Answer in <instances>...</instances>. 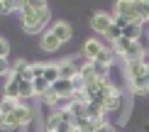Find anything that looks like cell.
<instances>
[{"label": "cell", "mask_w": 149, "mask_h": 132, "mask_svg": "<svg viewBox=\"0 0 149 132\" xmlns=\"http://www.w3.org/2000/svg\"><path fill=\"white\" fill-rule=\"evenodd\" d=\"M34 120V110L29 108V105H22L17 110H12L10 115H5L3 120V130H17V127H24V125H29Z\"/></svg>", "instance_id": "1"}, {"label": "cell", "mask_w": 149, "mask_h": 132, "mask_svg": "<svg viewBox=\"0 0 149 132\" xmlns=\"http://www.w3.org/2000/svg\"><path fill=\"white\" fill-rule=\"evenodd\" d=\"M22 15V27L24 32L34 34V32H42V29L49 24V20H52V15H49V10H42V12H32V10H24L20 12Z\"/></svg>", "instance_id": "2"}, {"label": "cell", "mask_w": 149, "mask_h": 132, "mask_svg": "<svg viewBox=\"0 0 149 132\" xmlns=\"http://www.w3.org/2000/svg\"><path fill=\"white\" fill-rule=\"evenodd\" d=\"M115 15L127 17L130 22H137V20H139L137 8H134V3H132V0H117V3H115ZM139 22H142V20H139Z\"/></svg>", "instance_id": "3"}, {"label": "cell", "mask_w": 149, "mask_h": 132, "mask_svg": "<svg viewBox=\"0 0 149 132\" xmlns=\"http://www.w3.org/2000/svg\"><path fill=\"white\" fill-rule=\"evenodd\" d=\"M91 27L95 29V32H100V34H105L110 27H113V17L108 15V12H95V15L91 17Z\"/></svg>", "instance_id": "4"}, {"label": "cell", "mask_w": 149, "mask_h": 132, "mask_svg": "<svg viewBox=\"0 0 149 132\" xmlns=\"http://www.w3.org/2000/svg\"><path fill=\"white\" fill-rule=\"evenodd\" d=\"M81 68H83V66H78L73 59H69V61H64V64H59V76L73 81L76 76H81Z\"/></svg>", "instance_id": "5"}, {"label": "cell", "mask_w": 149, "mask_h": 132, "mask_svg": "<svg viewBox=\"0 0 149 132\" xmlns=\"http://www.w3.org/2000/svg\"><path fill=\"white\" fill-rule=\"evenodd\" d=\"M22 76H17V73H10L8 78V86H5V98H17L20 100V86H22Z\"/></svg>", "instance_id": "6"}, {"label": "cell", "mask_w": 149, "mask_h": 132, "mask_svg": "<svg viewBox=\"0 0 149 132\" xmlns=\"http://www.w3.org/2000/svg\"><path fill=\"white\" fill-rule=\"evenodd\" d=\"M127 76H130V81H139V78H144V76H147V64H144L142 59L130 61V64H127Z\"/></svg>", "instance_id": "7"}, {"label": "cell", "mask_w": 149, "mask_h": 132, "mask_svg": "<svg viewBox=\"0 0 149 132\" xmlns=\"http://www.w3.org/2000/svg\"><path fill=\"white\" fill-rule=\"evenodd\" d=\"M52 32L56 34V39H59L61 44H66V42L73 37V29H71V24H69V22H56V24L52 27Z\"/></svg>", "instance_id": "8"}, {"label": "cell", "mask_w": 149, "mask_h": 132, "mask_svg": "<svg viewBox=\"0 0 149 132\" xmlns=\"http://www.w3.org/2000/svg\"><path fill=\"white\" fill-rule=\"evenodd\" d=\"M103 42H98V39H88L86 42V47H83V54H86V59L88 61H95L98 56H100V52H103Z\"/></svg>", "instance_id": "9"}, {"label": "cell", "mask_w": 149, "mask_h": 132, "mask_svg": "<svg viewBox=\"0 0 149 132\" xmlns=\"http://www.w3.org/2000/svg\"><path fill=\"white\" fill-rule=\"evenodd\" d=\"M86 115L91 117V120H98V122H105L103 115H105V108L100 103H95V100H88V105H86Z\"/></svg>", "instance_id": "10"}, {"label": "cell", "mask_w": 149, "mask_h": 132, "mask_svg": "<svg viewBox=\"0 0 149 132\" xmlns=\"http://www.w3.org/2000/svg\"><path fill=\"white\" fill-rule=\"evenodd\" d=\"M39 47L44 49V52H56V49L61 47V42L56 39V34H54L52 29H49V32H47L44 37H42V44H39Z\"/></svg>", "instance_id": "11"}, {"label": "cell", "mask_w": 149, "mask_h": 132, "mask_svg": "<svg viewBox=\"0 0 149 132\" xmlns=\"http://www.w3.org/2000/svg\"><path fill=\"white\" fill-rule=\"evenodd\" d=\"M122 56H125L127 64H130V61H137V59H142V56H144V47H142L139 42H132V44H130V49H127Z\"/></svg>", "instance_id": "12"}, {"label": "cell", "mask_w": 149, "mask_h": 132, "mask_svg": "<svg viewBox=\"0 0 149 132\" xmlns=\"http://www.w3.org/2000/svg\"><path fill=\"white\" fill-rule=\"evenodd\" d=\"M122 37H127V39H132V42H139V37H142V22H130L125 29H122Z\"/></svg>", "instance_id": "13"}, {"label": "cell", "mask_w": 149, "mask_h": 132, "mask_svg": "<svg viewBox=\"0 0 149 132\" xmlns=\"http://www.w3.org/2000/svg\"><path fill=\"white\" fill-rule=\"evenodd\" d=\"M61 125H64V120H61V115H59V110H56V112H52V115L47 117V122H44V132H59Z\"/></svg>", "instance_id": "14"}, {"label": "cell", "mask_w": 149, "mask_h": 132, "mask_svg": "<svg viewBox=\"0 0 149 132\" xmlns=\"http://www.w3.org/2000/svg\"><path fill=\"white\" fill-rule=\"evenodd\" d=\"M130 86H132V93H137V96H149V76L139 81H130Z\"/></svg>", "instance_id": "15"}, {"label": "cell", "mask_w": 149, "mask_h": 132, "mask_svg": "<svg viewBox=\"0 0 149 132\" xmlns=\"http://www.w3.org/2000/svg\"><path fill=\"white\" fill-rule=\"evenodd\" d=\"M32 86H34V96H47V93L52 91V83H49L47 78H34Z\"/></svg>", "instance_id": "16"}, {"label": "cell", "mask_w": 149, "mask_h": 132, "mask_svg": "<svg viewBox=\"0 0 149 132\" xmlns=\"http://www.w3.org/2000/svg\"><path fill=\"white\" fill-rule=\"evenodd\" d=\"M17 108H20V100H17V98H3V100H0V110H3L5 115H10V112L17 110Z\"/></svg>", "instance_id": "17"}, {"label": "cell", "mask_w": 149, "mask_h": 132, "mask_svg": "<svg viewBox=\"0 0 149 132\" xmlns=\"http://www.w3.org/2000/svg\"><path fill=\"white\" fill-rule=\"evenodd\" d=\"M86 105H88V103H78V100H73V103H69L66 108L71 110L73 117H88V115H86Z\"/></svg>", "instance_id": "18"}, {"label": "cell", "mask_w": 149, "mask_h": 132, "mask_svg": "<svg viewBox=\"0 0 149 132\" xmlns=\"http://www.w3.org/2000/svg\"><path fill=\"white\" fill-rule=\"evenodd\" d=\"M44 78L49 81V83H54V81H59V64H47L44 66Z\"/></svg>", "instance_id": "19"}, {"label": "cell", "mask_w": 149, "mask_h": 132, "mask_svg": "<svg viewBox=\"0 0 149 132\" xmlns=\"http://www.w3.org/2000/svg\"><path fill=\"white\" fill-rule=\"evenodd\" d=\"M134 8H137L139 20H149V0H132Z\"/></svg>", "instance_id": "20"}, {"label": "cell", "mask_w": 149, "mask_h": 132, "mask_svg": "<svg viewBox=\"0 0 149 132\" xmlns=\"http://www.w3.org/2000/svg\"><path fill=\"white\" fill-rule=\"evenodd\" d=\"M130 44H132V39H127V37H120L117 42H113V52L122 56V54H125L127 49H130Z\"/></svg>", "instance_id": "21"}, {"label": "cell", "mask_w": 149, "mask_h": 132, "mask_svg": "<svg viewBox=\"0 0 149 132\" xmlns=\"http://www.w3.org/2000/svg\"><path fill=\"white\" fill-rule=\"evenodd\" d=\"M113 56H115V52H113V47H105L103 52H100V56H98V64H103V66H110L113 64Z\"/></svg>", "instance_id": "22"}, {"label": "cell", "mask_w": 149, "mask_h": 132, "mask_svg": "<svg viewBox=\"0 0 149 132\" xmlns=\"http://www.w3.org/2000/svg\"><path fill=\"white\" fill-rule=\"evenodd\" d=\"M24 10H32V12H42V10H49V8H47V0H27ZM24 10H22V12H24Z\"/></svg>", "instance_id": "23"}, {"label": "cell", "mask_w": 149, "mask_h": 132, "mask_svg": "<svg viewBox=\"0 0 149 132\" xmlns=\"http://www.w3.org/2000/svg\"><path fill=\"white\" fill-rule=\"evenodd\" d=\"M81 78H83V83H86V86H88V83H93V81H98V76L93 73L91 64H86L83 68H81Z\"/></svg>", "instance_id": "24"}, {"label": "cell", "mask_w": 149, "mask_h": 132, "mask_svg": "<svg viewBox=\"0 0 149 132\" xmlns=\"http://www.w3.org/2000/svg\"><path fill=\"white\" fill-rule=\"evenodd\" d=\"M32 96H34V86H32V81H22V86H20V100L32 98Z\"/></svg>", "instance_id": "25"}, {"label": "cell", "mask_w": 149, "mask_h": 132, "mask_svg": "<svg viewBox=\"0 0 149 132\" xmlns=\"http://www.w3.org/2000/svg\"><path fill=\"white\" fill-rule=\"evenodd\" d=\"M91 68H93V73H95L98 78H108V66H103V64H98V61H88Z\"/></svg>", "instance_id": "26"}, {"label": "cell", "mask_w": 149, "mask_h": 132, "mask_svg": "<svg viewBox=\"0 0 149 132\" xmlns=\"http://www.w3.org/2000/svg\"><path fill=\"white\" fill-rule=\"evenodd\" d=\"M27 71H29V64H27V61H15V64H12V71H10V73H17V76H24Z\"/></svg>", "instance_id": "27"}, {"label": "cell", "mask_w": 149, "mask_h": 132, "mask_svg": "<svg viewBox=\"0 0 149 132\" xmlns=\"http://www.w3.org/2000/svg\"><path fill=\"white\" fill-rule=\"evenodd\" d=\"M105 37H108L110 42H117V39L122 37V29H120V27H115V22H113V27H110L108 32H105Z\"/></svg>", "instance_id": "28"}, {"label": "cell", "mask_w": 149, "mask_h": 132, "mask_svg": "<svg viewBox=\"0 0 149 132\" xmlns=\"http://www.w3.org/2000/svg\"><path fill=\"white\" fill-rule=\"evenodd\" d=\"M12 10H17L12 0H0V12H12Z\"/></svg>", "instance_id": "29"}, {"label": "cell", "mask_w": 149, "mask_h": 132, "mask_svg": "<svg viewBox=\"0 0 149 132\" xmlns=\"http://www.w3.org/2000/svg\"><path fill=\"white\" fill-rule=\"evenodd\" d=\"M113 22H115V27H120V29H125L127 24H130L127 17H120V15H115V17H113Z\"/></svg>", "instance_id": "30"}, {"label": "cell", "mask_w": 149, "mask_h": 132, "mask_svg": "<svg viewBox=\"0 0 149 132\" xmlns=\"http://www.w3.org/2000/svg\"><path fill=\"white\" fill-rule=\"evenodd\" d=\"M8 54H10V47H8V42L0 37V59H8Z\"/></svg>", "instance_id": "31"}, {"label": "cell", "mask_w": 149, "mask_h": 132, "mask_svg": "<svg viewBox=\"0 0 149 132\" xmlns=\"http://www.w3.org/2000/svg\"><path fill=\"white\" fill-rule=\"evenodd\" d=\"M10 71H12V64H8V59H0V76L10 73Z\"/></svg>", "instance_id": "32"}, {"label": "cell", "mask_w": 149, "mask_h": 132, "mask_svg": "<svg viewBox=\"0 0 149 132\" xmlns=\"http://www.w3.org/2000/svg\"><path fill=\"white\" fill-rule=\"evenodd\" d=\"M95 132H115V127H113L110 122H105V125H100V127H98Z\"/></svg>", "instance_id": "33"}, {"label": "cell", "mask_w": 149, "mask_h": 132, "mask_svg": "<svg viewBox=\"0 0 149 132\" xmlns=\"http://www.w3.org/2000/svg\"><path fill=\"white\" fill-rule=\"evenodd\" d=\"M12 3H15V8L22 12V10H24V5H27V0H12Z\"/></svg>", "instance_id": "34"}, {"label": "cell", "mask_w": 149, "mask_h": 132, "mask_svg": "<svg viewBox=\"0 0 149 132\" xmlns=\"http://www.w3.org/2000/svg\"><path fill=\"white\" fill-rule=\"evenodd\" d=\"M3 120H5V112L0 110V127H3Z\"/></svg>", "instance_id": "35"}]
</instances>
